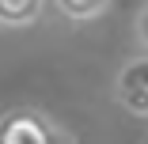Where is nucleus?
Listing matches in <instances>:
<instances>
[{
    "mask_svg": "<svg viewBox=\"0 0 148 144\" xmlns=\"http://www.w3.org/2000/svg\"><path fill=\"white\" fill-rule=\"evenodd\" d=\"M46 12L42 0H0V27H31Z\"/></svg>",
    "mask_w": 148,
    "mask_h": 144,
    "instance_id": "nucleus-3",
    "label": "nucleus"
},
{
    "mask_svg": "<svg viewBox=\"0 0 148 144\" xmlns=\"http://www.w3.org/2000/svg\"><path fill=\"white\" fill-rule=\"evenodd\" d=\"M114 95H118V102H122L129 114L148 118V57H137V61H129L122 72H118Z\"/></svg>",
    "mask_w": 148,
    "mask_h": 144,
    "instance_id": "nucleus-2",
    "label": "nucleus"
},
{
    "mask_svg": "<svg viewBox=\"0 0 148 144\" xmlns=\"http://www.w3.org/2000/svg\"><path fill=\"white\" fill-rule=\"evenodd\" d=\"M57 8H61L69 19H95V15L110 12V0H95V4H72V0H61Z\"/></svg>",
    "mask_w": 148,
    "mask_h": 144,
    "instance_id": "nucleus-4",
    "label": "nucleus"
},
{
    "mask_svg": "<svg viewBox=\"0 0 148 144\" xmlns=\"http://www.w3.org/2000/svg\"><path fill=\"white\" fill-rule=\"evenodd\" d=\"M137 42H140V46L148 49V4H144V8L137 12Z\"/></svg>",
    "mask_w": 148,
    "mask_h": 144,
    "instance_id": "nucleus-5",
    "label": "nucleus"
},
{
    "mask_svg": "<svg viewBox=\"0 0 148 144\" xmlns=\"http://www.w3.org/2000/svg\"><path fill=\"white\" fill-rule=\"evenodd\" d=\"M0 144H72V136L38 106H12L0 114Z\"/></svg>",
    "mask_w": 148,
    "mask_h": 144,
    "instance_id": "nucleus-1",
    "label": "nucleus"
}]
</instances>
